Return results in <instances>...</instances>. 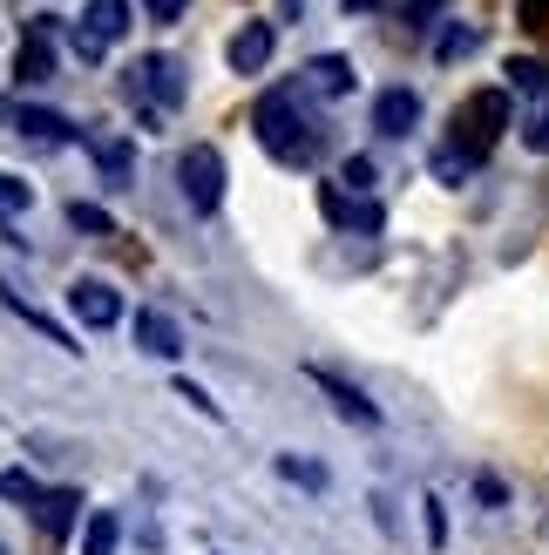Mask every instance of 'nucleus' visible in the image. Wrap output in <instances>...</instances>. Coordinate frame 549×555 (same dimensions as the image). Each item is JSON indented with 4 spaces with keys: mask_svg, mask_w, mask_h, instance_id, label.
Masks as SVG:
<instances>
[{
    "mask_svg": "<svg viewBox=\"0 0 549 555\" xmlns=\"http://www.w3.org/2000/svg\"><path fill=\"white\" fill-rule=\"evenodd\" d=\"M509 81H515V89H529V95H536L549 75H542V62H509Z\"/></svg>",
    "mask_w": 549,
    "mask_h": 555,
    "instance_id": "6ab92c4d",
    "label": "nucleus"
},
{
    "mask_svg": "<svg viewBox=\"0 0 549 555\" xmlns=\"http://www.w3.org/2000/svg\"><path fill=\"white\" fill-rule=\"evenodd\" d=\"M81 555H116V515L95 508L89 515V535H81Z\"/></svg>",
    "mask_w": 549,
    "mask_h": 555,
    "instance_id": "dca6fc26",
    "label": "nucleus"
},
{
    "mask_svg": "<svg viewBox=\"0 0 549 555\" xmlns=\"http://www.w3.org/2000/svg\"><path fill=\"white\" fill-rule=\"evenodd\" d=\"M68 312L89 332H102V325H123V298H116V285H102V278H75V285H68Z\"/></svg>",
    "mask_w": 549,
    "mask_h": 555,
    "instance_id": "20e7f679",
    "label": "nucleus"
},
{
    "mask_svg": "<svg viewBox=\"0 0 549 555\" xmlns=\"http://www.w3.org/2000/svg\"><path fill=\"white\" fill-rule=\"evenodd\" d=\"M271 62V21H244L238 35H231V68L238 75H258Z\"/></svg>",
    "mask_w": 549,
    "mask_h": 555,
    "instance_id": "423d86ee",
    "label": "nucleus"
},
{
    "mask_svg": "<svg viewBox=\"0 0 549 555\" xmlns=\"http://www.w3.org/2000/svg\"><path fill=\"white\" fill-rule=\"evenodd\" d=\"M306 89H312V95H346V89H353V68L340 62V54H319V62L306 68Z\"/></svg>",
    "mask_w": 549,
    "mask_h": 555,
    "instance_id": "2eb2a0df",
    "label": "nucleus"
},
{
    "mask_svg": "<svg viewBox=\"0 0 549 555\" xmlns=\"http://www.w3.org/2000/svg\"><path fill=\"white\" fill-rule=\"evenodd\" d=\"M346 8H367V0H346Z\"/></svg>",
    "mask_w": 549,
    "mask_h": 555,
    "instance_id": "a878e982",
    "label": "nucleus"
},
{
    "mask_svg": "<svg viewBox=\"0 0 549 555\" xmlns=\"http://www.w3.org/2000/svg\"><path fill=\"white\" fill-rule=\"evenodd\" d=\"M414 122H421V95L414 89H387V95L373 102V129L380 135H407Z\"/></svg>",
    "mask_w": 549,
    "mask_h": 555,
    "instance_id": "0eeeda50",
    "label": "nucleus"
},
{
    "mask_svg": "<svg viewBox=\"0 0 549 555\" xmlns=\"http://www.w3.org/2000/svg\"><path fill=\"white\" fill-rule=\"evenodd\" d=\"M27 204H35V190H27L21 177H8V170H0V217H21Z\"/></svg>",
    "mask_w": 549,
    "mask_h": 555,
    "instance_id": "f3484780",
    "label": "nucleus"
},
{
    "mask_svg": "<svg viewBox=\"0 0 549 555\" xmlns=\"http://www.w3.org/2000/svg\"><path fill=\"white\" fill-rule=\"evenodd\" d=\"M68 224H75V231H95V237H108V231H116L102 204H68Z\"/></svg>",
    "mask_w": 549,
    "mask_h": 555,
    "instance_id": "a211bd4d",
    "label": "nucleus"
},
{
    "mask_svg": "<svg viewBox=\"0 0 549 555\" xmlns=\"http://www.w3.org/2000/svg\"><path fill=\"white\" fill-rule=\"evenodd\" d=\"M421 508H427V535H434V542H448V521H442V502H421Z\"/></svg>",
    "mask_w": 549,
    "mask_h": 555,
    "instance_id": "4be33fe9",
    "label": "nucleus"
},
{
    "mask_svg": "<svg viewBox=\"0 0 549 555\" xmlns=\"http://www.w3.org/2000/svg\"><path fill=\"white\" fill-rule=\"evenodd\" d=\"M0 555H8V542H0Z\"/></svg>",
    "mask_w": 549,
    "mask_h": 555,
    "instance_id": "bb28decb",
    "label": "nucleus"
},
{
    "mask_svg": "<svg viewBox=\"0 0 549 555\" xmlns=\"http://www.w3.org/2000/svg\"><path fill=\"white\" fill-rule=\"evenodd\" d=\"M81 27L108 48V41H123L129 35V0H89V14H81Z\"/></svg>",
    "mask_w": 549,
    "mask_h": 555,
    "instance_id": "9d476101",
    "label": "nucleus"
},
{
    "mask_svg": "<svg viewBox=\"0 0 549 555\" xmlns=\"http://www.w3.org/2000/svg\"><path fill=\"white\" fill-rule=\"evenodd\" d=\"M143 8H150V21H177V14H183V0H143Z\"/></svg>",
    "mask_w": 549,
    "mask_h": 555,
    "instance_id": "5701e85b",
    "label": "nucleus"
},
{
    "mask_svg": "<svg viewBox=\"0 0 549 555\" xmlns=\"http://www.w3.org/2000/svg\"><path fill=\"white\" fill-rule=\"evenodd\" d=\"M312 379H319L325 393L340 400V413H346V421H380V413H373V400L360 393V386H346V379H333V373H325V366H312Z\"/></svg>",
    "mask_w": 549,
    "mask_h": 555,
    "instance_id": "ddd939ff",
    "label": "nucleus"
},
{
    "mask_svg": "<svg viewBox=\"0 0 549 555\" xmlns=\"http://www.w3.org/2000/svg\"><path fill=\"white\" fill-rule=\"evenodd\" d=\"M258 135H265V150L279 156V163H312V150H319V135H298L306 122L292 116V95H265L258 102Z\"/></svg>",
    "mask_w": 549,
    "mask_h": 555,
    "instance_id": "f257e3e1",
    "label": "nucleus"
},
{
    "mask_svg": "<svg viewBox=\"0 0 549 555\" xmlns=\"http://www.w3.org/2000/svg\"><path fill=\"white\" fill-rule=\"evenodd\" d=\"M129 89H150L156 102H183V68L170 62V54H150L143 68H136V81Z\"/></svg>",
    "mask_w": 549,
    "mask_h": 555,
    "instance_id": "1a4fd4ad",
    "label": "nucleus"
},
{
    "mask_svg": "<svg viewBox=\"0 0 549 555\" xmlns=\"http://www.w3.org/2000/svg\"><path fill=\"white\" fill-rule=\"evenodd\" d=\"M14 122H21V135H41V143H75V135H81L75 122L54 116V108H21Z\"/></svg>",
    "mask_w": 549,
    "mask_h": 555,
    "instance_id": "4468645a",
    "label": "nucleus"
},
{
    "mask_svg": "<svg viewBox=\"0 0 549 555\" xmlns=\"http://www.w3.org/2000/svg\"><path fill=\"white\" fill-rule=\"evenodd\" d=\"M461 48H475V35H469V27H455V35L442 41V54H448V62H455V54H461Z\"/></svg>",
    "mask_w": 549,
    "mask_h": 555,
    "instance_id": "b1692460",
    "label": "nucleus"
},
{
    "mask_svg": "<svg viewBox=\"0 0 549 555\" xmlns=\"http://www.w3.org/2000/svg\"><path fill=\"white\" fill-rule=\"evenodd\" d=\"M0 494H14V502H41V488L27 481V475H14V467H8V475H0Z\"/></svg>",
    "mask_w": 549,
    "mask_h": 555,
    "instance_id": "aec40b11",
    "label": "nucleus"
},
{
    "mask_svg": "<svg viewBox=\"0 0 549 555\" xmlns=\"http://www.w3.org/2000/svg\"><path fill=\"white\" fill-rule=\"evenodd\" d=\"M346 183H353V190H367V183H373V163H367V156H353V163H346Z\"/></svg>",
    "mask_w": 549,
    "mask_h": 555,
    "instance_id": "412c9836",
    "label": "nucleus"
},
{
    "mask_svg": "<svg viewBox=\"0 0 549 555\" xmlns=\"http://www.w3.org/2000/svg\"><path fill=\"white\" fill-rule=\"evenodd\" d=\"M177 183H183V204L210 217L217 204H225V156H217L210 143H190L183 163H177Z\"/></svg>",
    "mask_w": 549,
    "mask_h": 555,
    "instance_id": "f03ea898",
    "label": "nucleus"
},
{
    "mask_svg": "<svg viewBox=\"0 0 549 555\" xmlns=\"http://www.w3.org/2000/svg\"><path fill=\"white\" fill-rule=\"evenodd\" d=\"M136 346H143L150 359H177L183 332H177V319H163V312H136Z\"/></svg>",
    "mask_w": 549,
    "mask_h": 555,
    "instance_id": "6e6552de",
    "label": "nucleus"
},
{
    "mask_svg": "<svg viewBox=\"0 0 549 555\" xmlns=\"http://www.w3.org/2000/svg\"><path fill=\"white\" fill-rule=\"evenodd\" d=\"M81 143H89V156L102 163V177H108V183H129V170H136L129 135H116V129H81Z\"/></svg>",
    "mask_w": 549,
    "mask_h": 555,
    "instance_id": "39448f33",
    "label": "nucleus"
},
{
    "mask_svg": "<svg viewBox=\"0 0 549 555\" xmlns=\"http://www.w3.org/2000/svg\"><path fill=\"white\" fill-rule=\"evenodd\" d=\"M502 122H509V95L502 89H482V95H469L455 108V135H469V156H482L488 143H496Z\"/></svg>",
    "mask_w": 549,
    "mask_h": 555,
    "instance_id": "7ed1b4c3",
    "label": "nucleus"
},
{
    "mask_svg": "<svg viewBox=\"0 0 549 555\" xmlns=\"http://www.w3.org/2000/svg\"><path fill=\"white\" fill-rule=\"evenodd\" d=\"M523 14H529V21H542V14H549V0H523Z\"/></svg>",
    "mask_w": 549,
    "mask_h": 555,
    "instance_id": "393cba45",
    "label": "nucleus"
},
{
    "mask_svg": "<svg viewBox=\"0 0 549 555\" xmlns=\"http://www.w3.org/2000/svg\"><path fill=\"white\" fill-rule=\"evenodd\" d=\"M75 508H81L75 488H41V502H35V515H41L48 535H68V529H75Z\"/></svg>",
    "mask_w": 549,
    "mask_h": 555,
    "instance_id": "f8f14e48",
    "label": "nucleus"
},
{
    "mask_svg": "<svg viewBox=\"0 0 549 555\" xmlns=\"http://www.w3.org/2000/svg\"><path fill=\"white\" fill-rule=\"evenodd\" d=\"M14 75H21V89H35V81H48V75H54V54H48V27H35V35L21 41V54H14Z\"/></svg>",
    "mask_w": 549,
    "mask_h": 555,
    "instance_id": "9b49d317",
    "label": "nucleus"
}]
</instances>
